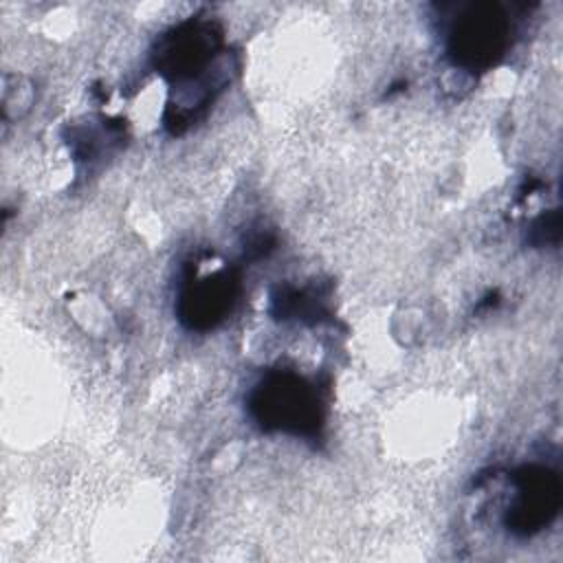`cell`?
Segmentation results:
<instances>
[{
    "instance_id": "cell-1",
    "label": "cell",
    "mask_w": 563,
    "mask_h": 563,
    "mask_svg": "<svg viewBox=\"0 0 563 563\" xmlns=\"http://www.w3.org/2000/svg\"><path fill=\"white\" fill-rule=\"evenodd\" d=\"M512 22L499 2L464 4L451 22L446 53L464 70H488L506 55L510 46Z\"/></svg>"
},
{
    "instance_id": "cell-2",
    "label": "cell",
    "mask_w": 563,
    "mask_h": 563,
    "mask_svg": "<svg viewBox=\"0 0 563 563\" xmlns=\"http://www.w3.org/2000/svg\"><path fill=\"white\" fill-rule=\"evenodd\" d=\"M249 409L266 431L317 435L323 418L314 387L297 374L273 372L251 394Z\"/></svg>"
},
{
    "instance_id": "cell-4",
    "label": "cell",
    "mask_w": 563,
    "mask_h": 563,
    "mask_svg": "<svg viewBox=\"0 0 563 563\" xmlns=\"http://www.w3.org/2000/svg\"><path fill=\"white\" fill-rule=\"evenodd\" d=\"M515 497L506 512V526L528 537L543 530L561 508V477L550 466L526 464L512 473Z\"/></svg>"
},
{
    "instance_id": "cell-6",
    "label": "cell",
    "mask_w": 563,
    "mask_h": 563,
    "mask_svg": "<svg viewBox=\"0 0 563 563\" xmlns=\"http://www.w3.org/2000/svg\"><path fill=\"white\" fill-rule=\"evenodd\" d=\"M561 238V213L559 209H552L543 216H539L530 229V242L534 246H550L559 244Z\"/></svg>"
},
{
    "instance_id": "cell-5",
    "label": "cell",
    "mask_w": 563,
    "mask_h": 563,
    "mask_svg": "<svg viewBox=\"0 0 563 563\" xmlns=\"http://www.w3.org/2000/svg\"><path fill=\"white\" fill-rule=\"evenodd\" d=\"M240 288V277L233 268L224 266L220 271L189 277L183 284L178 297V319L189 330H211L216 328L233 308Z\"/></svg>"
},
{
    "instance_id": "cell-3",
    "label": "cell",
    "mask_w": 563,
    "mask_h": 563,
    "mask_svg": "<svg viewBox=\"0 0 563 563\" xmlns=\"http://www.w3.org/2000/svg\"><path fill=\"white\" fill-rule=\"evenodd\" d=\"M222 48V31L213 20L191 18L169 29L154 48V68L180 90L194 84L209 90L205 73L211 68Z\"/></svg>"
}]
</instances>
